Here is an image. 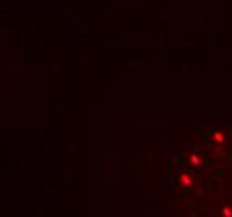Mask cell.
Listing matches in <instances>:
<instances>
[{"label": "cell", "instance_id": "1", "mask_svg": "<svg viewBox=\"0 0 232 217\" xmlns=\"http://www.w3.org/2000/svg\"><path fill=\"white\" fill-rule=\"evenodd\" d=\"M181 182H182V184H184L186 187H189V186L192 184V179H191L189 176H186V174H184V176L181 177Z\"/></svg>", "mask_w": 232, "mask_h": 217}, {"label": "cell", "instance_id": "2", "mask_svg": "<svg viewBox=\"0 0 232 217\" xmlns=\"http://www.w3.org/2000/svg\"><path fill=\"white\" fill-rule=\"evenodd\" d=\"M191 162L192 166H201V157L199 155H191Z\"/></svg>", "mask_w": 232, "mask_h": 217}, {"label": "cell", "instance_id": "3", "mask_svg": "<svg viewBox=\"0 0 232 217\" xmlns=\"http://www.w3.org/2000/svg\"><path fill=\"white\" fill-rule=\"evenodd\" d=\"M222 214H224L226 217H232V209H229V207H224V209H222Z\"/></svg>", "mask_w": 232, "mask_h": 217}, {"label": "cell", "instance_id": "4", "mask_svg": "<svg viewBox=\"0 0 232 217\" xmlns=\"http://www.w3.org/2000/svg\"><path fill=\"white\" fill-rule=\"evenodd\" d=\"M214 137H216V140H217V142H224V139H226V137H224V134H222V132H217V134L214 135Z\"/></svg>", "mask_w": 232, "mask_h": 217}]
</instances>
